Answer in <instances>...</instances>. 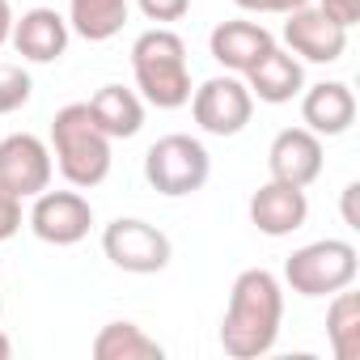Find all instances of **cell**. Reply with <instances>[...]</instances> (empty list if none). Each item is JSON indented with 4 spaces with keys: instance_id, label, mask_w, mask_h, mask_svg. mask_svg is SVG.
Here are the masks:
<instances>
[{
    "instance_id": "obj_1",
    "label": "cell",
    "mask_w": 360,
    "mask_h": 360,
    "mask_svg": "<svg viewBox=\"0 0 360 360\" xmlns=\"http://www.w3.org/2000/svg\"><path fill=\"white\" fill-rule=\"evenodd\" d=\"M284 322V284L267 267H250L233 280L225 318H221V347L233 360L267 356L280 339Z\"/></svg>"
},
{
    "instance_id": "obj_2",
    "label": "cell",
    "mask_w": 360,
    "mask_h": 360,
    "mask_svg": "<svg viewBox=\"0 0 360 360\" xmlns=\"http://www.w3.org/2000/svg\"><path fill=\"white\" fill-rule=\"evenodd\" d=\"M131 72H136L140 98L157 110H178L191 102L187 43L165 26H153L131 43Z\"/></svg>"
},
{
    "instance_id": "obj_3",
    "label": "cell",
    "mask_w": 360,
    "mask_h": 360,
    "mask_svg": "<svg viewBox=\"0 0 360 360\" xmlns=\"http://www.w3.org/2000/svg\"><path fill=\"white\" fill-rule=\"evenodd\" d=\"M51 153H56L60 174L77 191H89V187L106 183V174H110V136L94 123L85 102H68L64 110H56Z\"/></svg>"
},
{
    "instance_id": "obj_4",
    "label": "cell",
    "mask_w": 360,
    "mask_h": 360,
    "mask_svg": "<svg viewBox=\"0 0 360 360\" xmlns=\"http://www.w3.org/2000/svg\"><path fill=\"white\" fill-rule=\"evenodd\" d=\"M360 271V255L343 238H322L284 259V284L297 297H335L339 288H352Z\"/></svg>"
},
{
    "instance_id": "obj_5",
    "label": "cell",
    "mask_w": 360,
    "mask_h": 360,
    "mask_svg": "<svg viewBox=\"0 0 360 360\" xmlns=\"http://www.w3.org/2000/svg\"><path fill=\"white\" fill-rule=\"evenodd\" d=\"M208 174H212L208 148L195 136H183V131L161 136L144 153V178H148V187L157 195H169V200H183V195L204 191Z\"/></svg>"
},
{
    "instance_id": "obj_6",
    "label": "cell",
    "mask_w": 360,
    "mask_h": 360,
    "mask_svg": "<svg viewBox=\"0 0 360 360\" xmlns=\"http://www.w3.org/2000/svg\"><path fill=\"white\" fill-rule=\"evenodd\" d=\"M102 250L106 259L119 267V271H131V276H153V271H165L174 246L169 238L148 225V221H136V217H119L102 229Z\"/></svg>"
},
{
    "instance_id": "obj_7",
    "label": "cell",
    "mask_w": 360,
    "mask_h": 360,
    "mask_svg": "<svg viewBox=\"0 0 360 360\" xmlns=\"http://www.w3.org/2000/svg\"><path fill=\"white\" fill-rule=\"evenodd\" d=\"M191 115L208 136H238L255 115V94L238 77H212L191 94Z\"/></svg>"
},
{
    "instance_id": "obj_8",
    "label": "cell",
    "mask_w": 360,
    "mask_h": 360,
    "mask_svg": "<svg viewBox=\"0 0 360 360\" xmlns=\"http://www.w3.org/2000/svg\"><path fill=\"white\" fill-rule=\"evenodd\" d=\"M30 229L47 246H77L94 229V208L81 191H39L30 208Z\"/></svg>"
},
{
    "instance_id": "obj_9",
    "label": "cell",
    "mask_w": 360,
    "mask_h": 360,
    "mask_svg": "<svg viewBox=\"0 0 360 360\" xmlns=\"http://www.w3.org/2000/svg\"><path fill=\"white\" fill-rule=\"evenodd\" d=\"M51 174H56V161L39 136L13 131L0 140V187H9L18 200H34L39 191H47Z\"/></svg>"
},
{
    "instance_id": "obj_10",
    "label": "cell",
    "mask_w": 360,
    "mask_h": 360,
    "mask_svg": "<svg viewBox=\"0 0 360 360\" xmlns=\"http://www.w3.org/2000/svg\"><path fill=\"white\" fill-rule=\"evenodd\" d=\"M284 43L292 47V56L309 60V64H335L347 51V30L339 22H330L318 5H301L292 13H284Z\"/></svg>"
},
{
    "instance_id": "obj_11",
    "label": "cell",
    "mask_w": 360,
    "mask_h": 360,
    "mask_svg": "<svg viewBox=\"0 0 360 360\" xmlns=\"http://www.w3.org/2000/svg\"><path fill=\"white\" fill-rule=\"evenodd\" d=\"M267 169L276 183L309 187L322 174V136H314L309 127H284L267 148Z\"/></svg>"
},
{
    "instance_id": "obj_12",
    "label": "cell",
    "mask_w": 360,
    "mask_h": 360,
    "mask_svg": "<svg viewBox=\"0 0 360 360\" xmlns=\"http://www.w3.org/2000/svg\"><path fill=\"white\" fill-rule=\"evenodd\" d=\"M309 221V200L305 187H288V183H263L250 195V225L267 238H288Z\"/></svg>"
},
{
    "instance_id": "obj_13",
    "label": "cell",
    "mask_w": 360,
    "mask_h": 360,
    "mask_svg": "<svg viewBox=\"0 0 360 360\" xmlns=\"http://www.w3.org/2000/svg\"><path fill=\"white\" fill-rule=\"evenodd\" d=\"M9 43L18 47L22 60L30 64H56L68 51V22L56 9H30L22 18H13V34Z\"/></svg>"
},
{
    "instance_id": "obj_14",
    "label": "cell",
    "mask_w": 360,
    "mask_h": 360,
    "mask_svg": "<svg viewBox=\"0 0 360 360\" xmlns=\"http://www.w3.org/2000/svg\"><path fill=\"white\" fill-rule=\"evenodd\" d=\"M276 47V39L259 26V22H221L212 34H208V51L221 68L229 72H250L267 51Z\"/></svg>"
},
{
    "instance_id": "obj_15",
    "label": "cell",
    "mask_w": 360,
    "mask_h": 360,
    "mask_svg": "<svg viewBox=\"0 0 360 360\" xmlns=\"http://www.w3.org/2000/svg\"><path fill=\"white\" fill-rule=\"evenodd\" d=\"M301 123L314 136H343L356 123V94L343 81H322L301 94Z\"/></svg>"
},
{
    "instance_id": "obj_16",
    "label": "cell",
    "mask_w": 360,
    "mask_h": 360,
    "mask_svg": "<svg viewBox=\"0 0 360 360\" xmlns=\"http://www.w3.org/2000/svg\"><path fill=\"white\" fill-rule=\"evenodd\" d=\"M246 85H250V94H255L259 102L284 106V102H292V98L305 89V72H301V64H297L284 47H271V51L246 72Z\"/></svg>"
},
{
    "instance_id": "obj_17",
    "label": "cell",
    "mask_w": 360,
    "mask_h": 360,
    "mask_svg": "<svg viewBox=\"0 0 360 360\" xmlns=\"http://www.w3.org/2000/svg\"><path fill=\"white\" fill-rule=\"evenodd\" d=\"M89 115L94 123L110 136V140H131L140 127H144V98L136 89H123V85H102L89 102Z\"/></svg>"
},
{
    "instance_id": "obj_18",
    "label": "cell",
    "mask_w": 360,
    "mask_h": 360,
    "mask_svg": "<svg viewBox=\"0 0 360 360\" xmlns=\"http://www.w3.org/2000/svg\"><path fill=\"white\" fill-rule=\"evenodd\" d=\"M127 22V0H68V30L89 43H106Z\"/></svg>"
},
{
    "instance_id": "obj_19",
    "label": "cell",
    "mask_w": 360,
    "mask_h": 360,
    "mask_svg": "<svg viewBox=\"0 0 360 360\" xmlns=\"http://www.w3.org/2000/svg\"><path fill=\"white\" fill-rule=\"evenodd\" d=\"M165 347L136 322H110L94 339V360H161Z\"/></svg>"
},
{
    "instance_id": "obj_20",
    "label": "cell",
    "mask_w": 360,
    "mask_h": 360,
    "mask_svg": "<svg viewBox=\"0 0 360 360\" xmlns=\"http://www.w3.org/2000/svg\"><path fill=\"white\" fill-rule=\"evenodd\" d=\"M326 339L335 360H360V297L339 288L326 309Z\"/></svg>"
},
{
    "instance_id": "obj_21",
    "label": "cell",
    "mask_w": 360,
    "mask_h": 360,
    "mask_svg": "<svg viewBox=\"0 0 360 360\" xmlns=\"http://www.w3.org/2000/svg\"><path fill=\"white\" fill-rule=\"evenodd\" d=\"M34 81L22 64H0V115H13L30 102Z\"/></svg>"
},
{
    "instance_id": "obj_22",
    "label": "cell",
    "mask_w": 360,
    "mask_h": 360,
    "mask_svg": "<svg viewBox=\"0 0 360 360\" xmlns=\"http://www.w3.org/2000/svg\"><path fill=\"white\" fill-rule=\"evenodd\" d=\"M136 5L148 22H178V18H187L191 0H136Z\"/></svg>"
},
{
    "instance_id": "obj_23",
    "label": "cell",
    "mask_w": 360,
    "mask_h": 360,
    "mask_svg": "<svg viewBox=\"0 0 360 360\" xmlns=\"http://www.w3.org/2000/svg\"><path fill=\"white\" fill-rule=\"evenodd\" d=\"M18 229H22V200L9 187H0V242H9Z\"/></svg>"
},
{
    "instance_id": "obj_24",
    "label": "cell",
    "mask_w": 360,
    "mask_h": 360,
    "mask_svg": "<svg viewBox=\"0 0 360 360\" xmlns=\"http://www.w3.org/2000/svg\"><path fill=\"white\" fill-rule=\"evenodd\" d=\"M318 9H322L330 22H339L343 30H352V26L360 22V0H318Z\"/></svg>"
},
{
    "instance_id": "obj_25",
    "label": "cell",
    "mask_w": 360,
    "mask_h": 360,
    "mask_svg": "<svg viewBox=\"0 0 360 360\" xmlns=\"http://www.w3.org/2000/svg\"><path fill=\"white\" fill-rule=\"evenodd\" d=\"M233 5L246 13H292V9L309 5V0H233Z\"/></svg>"
},
{
    "instance_id": "obj_26",
    "label": "cell",
    "mask_w": 360,
    "mask_h": 360,
    "mask_svg": "<svg viewBox=\"0 0 360 360\" xmlns=\"http://www.w3.org/2000/svg\"><path fill=\"white\" fill-rule=\"evenodd\" d=\"M356 195H360V183H347V187H343V221H347V229H360V212H356Z\"/></svg>"
},
{
    "instance_id": "obj_27",
    "label": "cell",
    "mask_w": 360,
    "mask_h": 360,
    "mask_svg": "<svg viewBox=\"0 0 360 360\" xmlns=\"http://www.w3.org/2000/svg\"><path fill=\"white\" fill-rule=\"evenodd\" d=\"M9 34H13V9H9V0H0V47L9 43Z\"/></svg>"
},
{
    "instance_id": "obj_28",
    "label": "cell",
    "mask_w": 360,
    "mask_h": 360,
    "mask_svg": "<svg viewBox=\"0 0 360 360\" xmlns=\"http://www.w3.org/2000/svg\"><path fill=\"white\" fill-rule=\"evenodd\" d=\"M9 356H13V343H9L5 330H0V360H9Z\"/></svg>"
},
{
    "instance_id": "obj_29",
    "label": "cell",
    "mask_w": 360,
    "mask_h": 360,
    "mask_svg": "<svg viewBox=\"0 0 360 360\" xmlns=\"http://www.w3.org/2000/svg\"><path fill=\"white\" fill-rule=\"evenodd\" d=\"M0 305H5V297H0Z\"/></svg>"
}]
</instances>
